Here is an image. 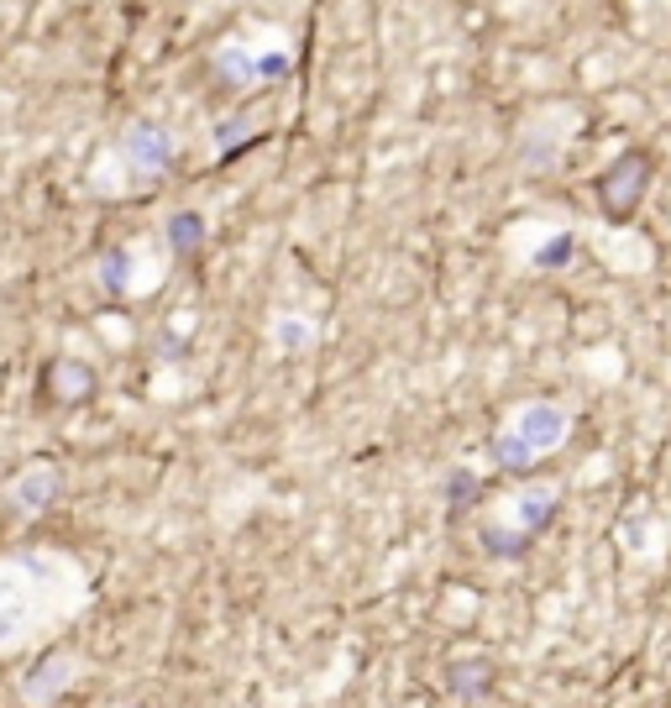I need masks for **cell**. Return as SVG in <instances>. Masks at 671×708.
Listing matches in <instances>:
<instances>
[{"mask_svg": "<svg viewBox=\"0 0 671 708\" xmlns=\"http://www.w3.org/2000/svg\"><path fill=\"white\" fill-rule=\"evenodd\" d=\"M169 252H178V258H189V252H200L204 236H210V226H204L200 210H178L174 221H169Z\"/></svg>", "mask_w": 671, "mask_h": 708, "instance_id": "9", "label": "cell"}, {"mask_svg": "<svg viewBox=\"0 0 671 708\" xmlns=\"http://www.w3.org/2000/svg\"><path fill=\"white\" fill-rule=\"evenodd\" d=\"M100 284H105V295H116V299L132 289V247H111L100 258Z\"/></svg>", "mask_w": 671, "mask_h": 708, "instance_id": "14", "label": "cell"}, {"mask_svg": "<svg viewBox=\"0 0 671 708\" xmlns=\"http://www.w3.org/2000/svg\"><path fill=\"white\" fill-rule=\"evenodd\" d=\"M650 178H656V158L645 148H624L609 163V174L598 178V206H604V215H609V221H630V215L645 206V195H650Z\"/></svg>", "mask_w": 671, "mask_h": 708, "instance_id": "2", "label": "cell"}, {"mask_svg": "<svg viewBox=\"0 0 671 708\" xmlns=\"http://www.w3.org/2000/svg\"><path fill=\"white\" fill-rule=\"evenodd\" d=\"M121 158L137 169V174H163V169H174V137L158 126V121H137L126 137H121Z\"/></svg>", "mask_w": 671, "mask_h": 708, "instance_id": "5", "label": "cell"}, {"mask_svg": "<svg viewBox=\"0 0 671 708\" xmlns=\"http://www.w3.org/2000/svg\"><path fill=\"white\" fill-rule=\"evenodd\" d=\"M85 399H95V368H89V362L59 357V362L42 368V405L74 410V405H85Z\"/></svg>", "mask_w": 671, "mask_h": 708, "instance_id": "4", "label": "cell"}, {"mask_svg": "<svg viewBox=\"0 0 671 708\" xmlns=\"http://www.w3.org/2000/svg\"><path fill=\"white\" fill-rule=\"evenodd\" d=\"M69 682H74V661H69L63 650H48L27 678H22V698H27V704H53Z\"/></svg>", "mask_w": 671, "mask_h": 708, "instance_id": "7", "label": "cell"}, {"mask_svg": "<svg viewBox=\"0 0 671 708\" xmlns=\"http://www.w3.org/2000/svg\"><path fill=\"white\" fill-rule=\"evenodd\" d=\"M63 494V472L48 468V462H37V468H22L11 483H5V504L16 509V514H48Z\"/></svg>", "mask_w": 671, "mask_h": 708, "instance_id": "3", "label": "cell"}, {"mask_svg": "<svg viewBox=\"0 0 671 708\" xmlns=\"http://www.w3.org/2000/svg\"><path fill=\"white\" fill-rule=\"evenodd\" d=\"M572 252H577V236H572V232H551L546 241H540V252H530V268L556 273V268L572 263Z\"/></svg>", "mask_w": 671, "mask_h": 708, "instance_id": "13", "label": "cell"}, {"mask_svg": "<svg viewBox=\"0 0 671 708\" xmlns=\"http://www.w3.org/2000/svg\"><path fill=\"white\" fill-rule=\"evenodd\" d=\"M268 336H273L278 352H310V347H315V321H305V315H278V321L268 325Z\"/></svg>", "mask_w": 671, "mask_h": 708, "instance_id": "10", "label": "cell"}, {"mask_svg": "<svg viewBox=\"0 0 671 708\" xmlns=\"http://www.w3.org/2000/svg\"><path fill=\"white\" fill-rule=\"evenodd\" d=\"M483 546H488V557H504V561H514V557H525L530 551V535L514 525V531H504V525H483Z\"/></svg>", "mask_w": 671, "mask_h": 708, "instance_id": "16", "label": "cell"}, {"mask_svg": "<svg viewBox=\"0 0 671 708\" xmlns=\"http://www.w3.org/2000/svg\"><path fill=\"white\" fill-rule=\"evenodd\" d=\"M289 69H294L289 53H258V85H263V79H284Z\"/></svg>", "mask_w": 671, "mask_h": 708, "instance_id": "17", "label": "cell"}, {"mask_svg": "<svg viewBox=\"0 0 671 708\" xmlns=\"http://www.w3.org/2000/svg\"><path fill=\"white\" fill-rule=\"evenodd\" d=\"M567 436H572V410H561L551 399H530L494 436V462L504 472H525L540 451H556Z\"/></svg>", "mask_w": 671, "mask_h": 708, "instance_id": "1", "label": "cell"}, {"mask_svg": "<svg viewBox=\"0 0 671 708\" xmlns=\"http://www.w3.org/2000/svg\"><path fill=\"white\" fill-rule=\"evenodd\" d=\"M32 620V583L27 567H0V641L22 635Z\"/></svg>", "mask_w": 671, "mask_h": 708, "instance_id": "6", "label": "cell"}, {"mask_svg": "<svg viewBox=\"0 0 671 708\" xmlns=\"http://www.w3.org/2000/svg\"><path fill=\"white\" fill-rule=\"evenodd\" d=\"M215 69H221V74H226L236 89H241V85H258V59H252L247 48H236V42L215 53Z\"/></svg>", "mask_w": 671, "mask_h": 708, "instance_id": "15", "label": "cell"}, {"mask_svg": "<svg viewBox=\"0 0 671 708\" xmlns=\"http://www.w3.org/2000/svg\"><path fill=\"white\" fill-rule=\"evenodd\" d=\"M477 494H483V477L472 468H451L446 472V483H440V499L451 504V514H462L468 504H477Z\"/></svg>", "mask_w": 671, "mask_h": 708, "instance_id": "12", "label": "cell"}, {"mask_svg": "<svg viewBox=\"0 0 671 708\" xmlns=\"http://www.w3.org/2000/svg\"><path fill=\"white\" fill-rule=\"evenodd\" d=\"M488 682H494V667H488V661H457V667L446 672V687H451L457 698H483Z\"/></svg>", "mask_w": 671, "mask_h": 708, "instance_id": "11", "label": "cell"}, {"mask_svg": "<svg viewBox=\"0 0 671 708\" xmlns=\"http://www.w3.org/2000/svg\"><path fill=\"white\" fill-rule=\"evenodd\" d=\"M556 509H561V488H556V483H535V488H525V494L514 499V525L535 541L540 531H551Z\"/></svg>", "mask_w": 671, "mask_h": 708, "instance_id": "8", "label": "cell"}]
</instances>
